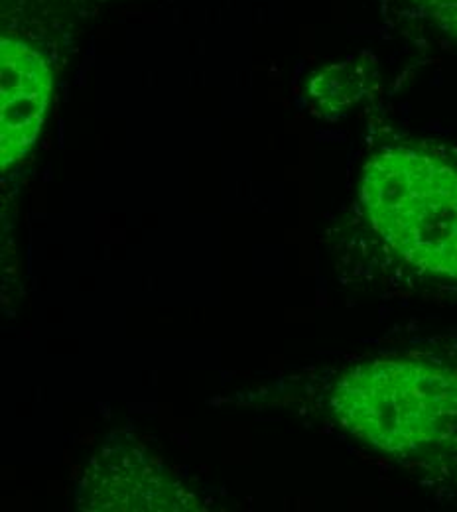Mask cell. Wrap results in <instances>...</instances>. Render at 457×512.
<instances>
[{
    "mask_svg": "<svg viewBox=\"0 0 457 512\" xmlns=\"http://www.w3.org/2000/svg\"><path fill=\"white\" fill-rule=\"evenodd\" d=\"M324 410L347 438L457 503V339L341 365Z\"/></svg>",
    "mask_w": 457,
    "mask_h": 512,
    "instance_id": "obj_1",
    "label": "cell"
},
{
    "mask_svg": "<svg viewBox=\"0 0 457 512\" xmlns=\"http://www.w3.org/2000/svg\"><path fill=\"white\" fill-rule=\"evenodd\" d=\"M357 209L385 274L457 304V150L432 142L379 148L361 170Z\"/></svg>",
    "mask_w": 457,
    "mask_h": 512,
    "instance_id": "obj_2",
    "label": "cell"
},
{
    "mask_svg": "<svg viewBox=\"0 0 457 512\" xmlns=\"http://www.w3.org/2000/svg\"><path fill=\"white\" fill-rule=\"evenodd\" d=\"M52 95V69L28 42L2 36L0 44V164L20 162L34 146Z\"/></svg>",
    "mask_w": 457,
    "mask_h": 512,
    "instance_id": "obj_3",
    "label": "cell"
},
{
    "mask_svg": "<svg viewBox=\"0 0 457 512\" xmlns=\"http://www.w3.org/2000/svg\"><path fill=\"white\" fill-rule=\"evenodd\" d=\"M424 14L448 36L457 40V0H416Z\"/></svg>",
    "mask_w": 457,
    "mask_h": 512,
    "instance_id": "obj_4",
    "label": "cell"
}]
</instances>
